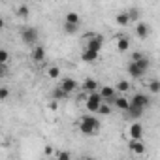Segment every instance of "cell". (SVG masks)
Here are the masks:
<instances>
[{
  "mask_svg": "<svg viewBox=\"0 0 160 160\" xmlns=\"http://www.w3.org/2000/svg\"><path fill=\"white\" fill-rule=\"evenodd\" d=\"M98 128H100V121L96 117H92V115H87V117H83L81 121H79V130H81L85 136L94 134Z\"/></svg>",
  "mask_w": 160,
  "mask_h": 160,
  "instance_id": "cell-1",
  "label": "cell"
},
{
  "mask_svg": "<svg viewBox=\"0 0 160 160\" xmlns=\"http://www.w3.org/2000/svg\"><path fill=\"white\" fill-rule=\"evenodd\" d=\"M102 45H104V36L102 34H91L89 40H87V51H92V53H100L102 51Z\"/></svg>",
  "mask_w": 160,
  "mask_h": 160,
  "instance_id": "cell-2",
  "label": "cell"
},
{
  "mask_svg": "<svg viewBox=\"0 0 160 160\" xmlns=\"http://www.w3.org/2000/svg\"><path fill=\"white\" fill-rule=\"evenodd\" d=\"M128 104H130V106H136V108H139V109H143V111H145V109L151 106V96L138 92V94H134V96H132V100H128Z\"/></svg>",
  "mask_w": 160,
  "mask_h": 160,
  "instance_id": "cell-3",
  "label": "cell"
},
{
  "mask_svg": "<svg viewBox=\"0 0 160 160\" xmlns=\"http://www.w3.org/2000/svg\"><path fill=\"white\" fill-rule=\"evenodd\" d=\"M21 40L27 43V45H36L38 43V30L32 28V27H27L21 30Z\"/></svg>",
  "mask_w": 160,
  "mask_h": 160,
  "instance_id": "cell-4",
  "label": "cell"
},
{
  "mask_svg": "<svg viewBox=\"0 0 160 160\" xmlns=\"http://www.w3.org/2000/svg\"><path fill=\"white\" fill-rule=\"evenodd\" d=\"M102 98H100V94L98 92H92V94H89L87 96V100H85V108L91 111V113H96L98 111V108L102 106Z\"/></svg>",
  "mask_w": 160,
  "mask_h": 160,
  "instance_id": "cell-5",
  "label": "cell"
},
{
  "mask_svg": "<svg viewBox=\"0 0 160 160\" xmlns=\"http://www.w3.org/2000/svg\"><path fill=\"white\" fill-rule=\"evenodd\" d=\"M143 126L139 124V122H134V124H130V128H128V136H130V139L132 141H141V138H143Z\"/></svg>",
  "mask_w": 160,
  "mask_h": 160,
  "instance_id": "cell-6",
  "label": "cell"
},
{
  "mask_svg": "<svg viewBox=\"0 0 160 160\" xmlns=\"http://www.w3.org/2000/svg\"><path fill=\"white\" fill-rule=\"evenodd\" d=\"M62 92H66V94H72V92H75L77 91V83H75V79H70V77H66V79H62V83H60V87H58Z\"/></svg>",
  "mask_w": 160,
  "mask_h": 160,
  "instance_id": "cell-7",
  "label": "cell"
},
{
  "mask_svg": "<svg viewBox=\"0 0 160 160\" xmlns=\"http://www.w3.org/2000/svg\"><path fill=\"white\" fill-rule=\"evenodd\" d=\"M136 34H138V38H141V40H145V38H149V34H151V25L149 23H138V27H136Z\"/></svg>",
  "mask_w": 160,
  "mask_h": 160,
  "instance_id": "cell-8",
  "label": "cell"
},
{
  "mask_svg": "<svg viewBox=\"0 0 160 160\" xmlns=\"http://www.w3.org/2000/svg\"><path fill=\"white\" fill-rule=\"evenodd\" d=\"M32 60L34 62L45 60V47L43 45H34V49H32Z\"/></svg>",
  "mask_w": 160,
  "mask_h": 160,
  "instance_id": "cell-9",
  "label": "cell"
},
{
  "mask_svg": "<svg viewBox=\"0 0 160 160\" xmlns=\"http://www.w3.org/2000/svg\"><path fill=\"white\" fill-rule=\"evenodd\" d=\"M128 149H130V151H132L134 154H143V152L147 151V149H145V143H143V141H132V139L128 141Z\"/></svg>",
  "mask_w": 160,
  "mask_h": 160,
  "instance_id": "cell-10",
  "label": "cell"
},
{
  "mask_svg": "<svg viewBox=\"0 0 160 160\" xmlns=\"http://www.w3.org/2000/svg\"><path fill=\"white\" fill-rule=\"evenodd\" d=\"M100 87H98V83L94 81V79H85V83H83V91L85 92H89V94H92V92H96Z\"/></svg>",
  "mask_w": 160,
  "mask_h": 160,
  "instance_id": "cell-11",
  "label": "cell"
},
{
  "mask_svg": "<svg viewBox=\"0 0 160 160\" xmlns=\"http://www.w3.org/2000/svg\"><path fill=\"white\" fill-rule=\"evenodd\" d=\"M98 57H100V53H92V51H87V49L81 53V58H83L85 62H91V64H92V62H96V60H98Z\"/></svg>",
  "mask_w": 160,
  "mask_h": 160,
  "instance_id": "cell-12",
  "label": "cell"
},
{
  "mask_svg": "<svg viewBox=\"0 0 160 160\" xmlns=\"http://www.w3.org/2000/svg\"><path fill=\"white\" fill-rule=\"evenodd\" d=\"M128 73H130V77H134V79H139V77H143V75H145V73H143L136 64H134V62H130V64H128Z\"/></svg>",
  "mask_w": 160,
  "mask_h": 160,
  "instance_id": "cell-13",
  "label": "cell"
},
{
  "mask_svg": "<svg viewBox=\"0 0 160 160\" xmlns=\"http://www.w3.org/2000/svg\"><path fill=\"white\" fill-rule=\"evenodd\" d=\"M117 49H119V51H122V53H124V51H128V49H130V38L121 36V38H119V42H117Z\"/></svg>",
  "mask_w": 160,
  "mask_h": 160,
  "instance_id": "cell-14",
  "label": "cell"
},
{
  "mask_svg": "<svg viewBox=\"0 0 160 160\" xmlns=\"http://www.w3.org/2000/svg\"><path fill=\"white\" fill-rule=\"evenodd\" d=\"M113 104H115V108H117V109H122V111H126V109H128V100H126L124 96H115Z\"/></svg>",
  "mask_w": 160,
  "mask_h": 160,
  "instance_id": "cell-15",
  "label": "cell"
},
{
  "mask_svg": "<svg viewBox=\"0 0 160 160\" xmlns=\"http://www.w3.org/2000/svg\"><path fill=\"white\" fill-rule=\"evenodd\" d=\"M126 113H128V117H130V119H139V117L143 115V109H139V108H136V106H130V104H128Z\"/></svg>",
  "mask_w": 160,
  "mask_h": 160,
  "instance_id": "cell-16",
  "label": "cell"
},
{
  "mask_svg": "<svg viewBox=\"0 0 160 160\" xmlns=\"http://www.w3.org/2000/svg\"><path fill=\"white\" fill-rule=\"evenodd\" d=\"M64 23L79 25V13H75V12H68V13H66V21H64Z\"/></svg>",
  "mask_w": 160,
  "mask_h": 160,
  "instance_id": "cell-17",
  "label": "cell"
},
{
  "mask_svg": "<svg viewBox=\"0 0 160 160\" xmlns=\"http://www.w3.org/2000/svg\"><path fill=\"white\" fill-rule=\"evenodd\" d=\"M115 21H117V25H119V27H126V25H130V17L126 15V12H122V13H119Z\"/></svg>",
  "mask_w": 160,
  "mask_h": 160,
  "instance_id": "cell-18",
  "label": "cell"
},
{
  "mask_svg": "<svg viewBox=\"0 0 160 160\" xmlns=\"http://www.w3.org/2000/svg\"><path fill=\"white\" fill-rule=\"evenodd\" d=\"M126 91H130V83L128 81H119L117 87H115V92H126Z\"/></svg>",
  "mask_w": 160,
  "mask_h": 160,
  "instance_id": "cell-19",
  "label": "cell"
},
{
  "mask_svg": "<svg viewBox=\"0 0 160 160\" xmlns=\"http://www.w3.org/2000/svg\"><path fill=\"white\" fill-rule=\"evenodd\" d=\"M10 60V53L6 49H0V66H6Z\"/></svg>",
  "mask_w": 160,
  "mask_h": 160,
  "instance_id": "cell-20",
  "label": "cell"
},
{
  "mask_svg": "<svg viewBox=\"0 0 160 160\" xmlns=\"http://www.w3.org/2000/svg\"><path fill=\"white\" fill-rule=\"evenodd\" d=\"M149 91H151L152 94H158V92H160V81H156V79H152V81L149 83Z\"/></svg>",
  "mask_w": 160,
  "mask_h": 160,
  "instance_id": "cell-21",
  "label": "cell"
},
{
  "mask_svg": "<svg viewBox=\"0 0 160 160\" xmlns=\"http://www.w3.org/2000/svg\"><path fill=\"white\" fill-rule=\"evenodd\" d=\"M47 75H49L51 79H57V77L60 75V68H58V66H51V68L47 70Z\"/></svg>",
  "mask_w": 160,
  "mask_h": 160,
  "instance_id": "cell-22",
  "label": "cell"
},
{
  "mask_svg": "<svg viewBox=\"0 0 160 160\" xmlns=\"http://www.w3.org/2000/svg\"><path fill=\"white\" fill-rule=\"evenodd\" d=\"M28 13H30V10H28L27 4H21V6L17 8V15H19V17H27Z\"/></svg>",
  "mask_w": 160,
  "mask_h": 160,
  "instance_id": "cell-23",
  "label": "cell"
},
{
  "mask_svg": "<svg viewBox=\"0 0 160 160\" xmlns=\"http://www.w3.org/2000/svg\"><path fill=\"white\" fill-rule=\"evenodd\" d=\"M96 113H100V115H109V113H111V106H108V104H104V102H102V106L98 108V111H96Z\"/></svg>",
  "mask_w": 160,
  "mask_h": 160,
  "instance_id": "cell-24",
  "label": "cell"
},
{
  "mask_svg": "<svg viewBox=\"0 0 160 160\" xmlns=\"http://www.w3.org/2000/svg\"><path fill=\"white\" fill-rule=\"evenodd\" d=\"M64 32H66V34H75V32H77V25L64 23Z\"/></svg>",
  "mask_w": 160,
  "mask_h": 160,
  "instance_id": "cell-25",
  "label": "cell"
},
{
  "mask_svg": "<svg viewBox=\"0 0 160 160\" xmlns=\"http://www.w3.org/2000/svg\"><path fill=\"white\" fill-rule=\"evenodd\" d=\"M66 96H68V94L62 92L60 89H55V91H53V100H55V102H57V100H62V98H66Z\"/></svg>",
  "mask_w": 160,
  "mask_h": 160,
  "instance_id": "cell-26",
  "label": "cell"
},
{
  "mask_svg": "<svg viewBox=\"0 0 160 160\" xmlns=\"http://www.w3.org/2000/svg\"><path fill=\"white\" fill-rule=\"evenodd\" d=\"M126 15L130 17V23H132L134 19H138V17H139V10H136V8H132V10H128V12H126Z\"/></svg>",
  "mask_w": 160,
  "mask_h": 160,
  "instance_id": "cell-27",
  "label": "cell"
},
{
  "mask_svg": "<svg viewBox=\"0 0 160 160\" xmlns=\"http://www.w3.org/2000/svg\"><path fill=\"white\" fill-rule=\"evenodd\" d=\"M10 98V89L8 87H0V100H8Z\"/></svg>",
  "mask_w": 160,
  "mask_h": 160,
  "instance_id": "cell-28",
  "label": "cell"
},
{
  "mask_svg": "<svg viewBox=\"0 0 160 160\" xmlns=\"http://www.w3.org/2000/svg\"><path fill=\"white\" fill-rule=\"evenodd\" d=\"M57 160H72L70 151H60V152L57 154Z\"/></svg>",
  "mask_w": 160,
  "mask_h": 160,
  "instance_id": "cell-29",
  "label": "cell"
},
{
  "mask_svg": "<svg viewBox=\"0 0 160 160\" xmlns=\"http://www.w3.org/2000/svg\"><path fill=\"white\" fill-rule=\"evenodd\" d=\"M43 152H45V154H47V156H49V154H53V147H49V145H47V147H45V151H43Z\"/></svg>",
  "mask_w": 160,
  "mask_h": 160,
  "instance_id": "cell-30",
  "label": "cell"
},
{
  "mask_svg": "<svg viewBox=\"0 0 160 160\" xmlns=\"http://www.w3.org/2000/svg\"><path fill=\"white\" fill-rule=\"evenodd\" d=\"M49 108H51V109H57V102H55V100H53V102H51V104H49Z\"/></svg>",
  "mask_w": 160,
  "mask_h": 160,
  "instance_id": "cell-31",
  "label": "cell"
},
{
  "mask_svg": "<svg viewBox=\"0 0 160 160\" xmlns=\"http://www.w3.org/2000/svg\"><path fill=\"white\" fill-rule=\"evenodd\" d=\"M6 72V66H0V77H2V73Z\"/></svg>",
  "mask_w": 160,
  "mask_h": 160,
  "instance_id": "cell-32",
  "label": "cell"
},
{
  "mask_svg": "<svg viewBox=\"0 0 160 160\" xmlns=\"http://www.w3.org/2000/svg\"><path fill=\"white\" fill-rule=\"evenodd\" d=\"M2 28H4V19L0 17V30H2Z\"/></svg>",
  "mask_w": 160,
  "mask_h": 160,
  "instance_id": "cell-33",
  "label": "cell"
},
{
  "mask_svg": "<svg viewBox=\"0 0 160 160\" xmlns=\"http://www.w3.org/2000/svg\"><path fill=\"white\" fill-rule=\"evenodd\" d=\"M85 160H94V158H85Z\"/></svg>",
  "mask_w": 160,
  "mask_h": 160,
  "instance_id": "cell-34",
  "label": "cell"
}]
</instances>
